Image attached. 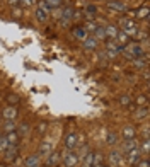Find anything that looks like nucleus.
Listing matches in <instances>:
<instances>
[{"label":"nucleus","instance_id":"nucleus-1","mask_svg":"<svg viewBox=\"0 0 150 167\" xmlns=\"http://www.w3.org/2000/svg\"><path fill=\"white\" fill-rule=\"evenodd\" d=\"M140 147L138 149H133V150H130V152H126L124 155H126V160H128V164L130 165H133V164H138V160H140Z\"/></svg>","mask_w":150,"mask_h":167},{"label":"nucleus","instance_id":"nucleus-2","mask_svg":"<svg viewBox=\"0 0 150 167\" xmlns=\"http://www.w3.org/2000/svg\"><path fill=\"white\" fill-rule=\"evenodd\" d=\"M2 118H4L5 121H14V119L17 118V108H15V106H9V108L2 113Z\"/></svg>","mask_w":150,"mask_h":167},{"label":"nucleus","instance_id":"nucleus-3","mask_svg":"<svg viewBox=\"0 0 150 167\" xmlns=\"http://www.w3.org/2000/svg\"><path fill=\"white\" fill-rule=\"evenodd\" d=\"M138 147H140V141L136 140V138H132V140H124V141H123V150H124V153L130 152V150H133V149H138Z\"/></svg>","mask_w":150,"mask_h":167},{"label":"nucleus","instance_id":"nucleus-4","mask_svg":"<svg viewBox=\"0 0 150 167\" xmlns=\"http://www.w3.org/2000/svg\"><path fill=\"white\" fill-rule=\"evenodd\" d=\"M77 160H79V157L73 155L72 152H65V153H63V164H65V165L72 167V165H75V164H77Z\"/></svg>","mask_w":150,"mask_h":167},{"label":"nucleus","instance_id":"nucleus-5","mask_svg":"<svg viewBox=\"0 0 150 167\" xmlns=\"http://www.w3.org/2000/svg\"><path fill=\"white\" fill-rule=\"evenodd\" d=\"M17 150H19L17 145H9L7 149H5V152H7V153H5V160H9V162H10V160L17 155Z\"/></svg>","mask_w":150,"mask_h":167},{"label":"nucleus","instance_id":"nucleus-6","mask_svg":"<svg viewBox=\"0 0 150 167\" xmlns=\"http://www.w3.org/2000/svg\"><path fill=\"white\" fill-rule=\"evenodd\" d=\"M5 138H7L9 145H17V143H19V138H21V135H19L17 131H10V133L5 135Z\"/></svg>","mask_w":150,"mask_h":167},{"label":"nucleus","instance_id":"nucleus-7","mask_svg":"<svg viewBox=\"0 0 150 167\" xmlns=\"http://www.w3.org/2000/svg\"><path fill=\"white\" fill-rule=\"evenodd\" d=\"M123 137H124V140H132V138H136V131H135V128H133V126H124V130H123Z\"/></svg>","mask_w":150,"mask_h":167},{"label":"nucleus","instance_id":"nucleus-8","mask_svg":"<svg viewBox=\"0 0 150 167\" xmlns=\"http://www.w3.org/2000/svg\"><path fill=\"white\" fill-rule=\"evenodd\" d=\"M65 145H67V149H73V147L77 145V135H73V133L67 135V138H65Z\"/></svg>","mask_w":150,"mask_h":167},{"label":"nucleus","instance_id":"nucleus-9","mask_svg":"<svg viewBox=\"0 0 150 167\" xmlns=\"http://www.w3.org/2000/svg\"><path fill=\"white\" fill-rule=\"evenodd\" d=\"M4 131H5V135L10 133V131H15V123L14 121H5L4 123Z\"/></svg>","mask_w":150,"mask_h":167},{"label":"nucleus","instance_id":"nucleus-10","mask_svg":"<svg viewBox=\"0 0 150 167\" xmlns=\"http://www.w3.org/2000/svg\"><path fill=\"white\" fill-rule=\"evenodd\" d=\"M38 164H39V157H38V155H33V157H29V159H27L26 165H27V167H38Z\"/></svg>","mask_w":150,"mask_h":167},{"label":"nucleus","instance_id":"nucleus-11","mask_svg":"<svg viewBox=\"0 0 150 167\" xmlns=\"http://www.w3.org/2000/svg\"><path fill=\"white\" fill-rule=\"evenodd\" d=\"M148 15V7H142L140 10H136V17L138 19H145Z\"/></svg>","mask_w":150,"mask_h":167},{"label":"nucleus","instance_id":"nucleus-12","mask_svg":"<svg viewBox=\"0 0 150 167\" xmlns=\"http://www.w3.org/2000/svg\"><path fill=\"white\" fill-rule=\"evenodd\" d=\"M118 33H120V31H118L114 26H107V27H106V34H107V36L116 38V36H118Z\"/></svg>","mask_w":150,"mask_h":167},{"label":"nucleus","instance_id":"nucleus-13","mask_svg":"<svg viewBox=\"0 0 150 167\" xmlns=\"http://www.w3.org/2000/svg\"><path fill=\"white\" fill-rule=\"evenodd\" d=\"M9 147V141L5 137H0V152H5V149Z\"/></svg>","mask_w":150,"mask_h":167},{"label":"nucleus","instance_id":"nucleus-14","mask_svg":"<svg viewBox=\"0 0 150 167\" xmlns=\"http://www.w3.org/2000/svg\"><path fill=\"white\" fill-rule=\"evenodd\" d=\"M7 102H9V104H10V106H15V104H17V102H19V97H17V96H15V94H10V96H9V97H7Z\"/></svg>","mask_w":150,"mask_h":167},{"label":"nucleus","instance_id":"nucleus-15","mask_svg":"<svg viewBox=\"0 0 150 167\" xmlns=\"http://www.w3.org/2000/svg\"><path fill=\"white\" fill-rule=\"evenodd\" d=\"M116 38L121 41V43H128V39H130V36H128V34H124V33H118Z\"/></svg>","mask_w":150,"mask_h":167},{"label":"nucleus","instance_id":"nucleus-16","mask_svg":"<svg viewBox=\"0 0 150 167\" xmlns=\"http://www.w3.org/2000/svg\"><path fill=\"white\" fill-rule=\"evenodd\" d=\"M92 160H94V153H87V159H85V165L84 167H91L92 165Z\"/></svg>","mask_w":150,"mask_h":167},{"label":"nucleus","instance_id":"nucleus-17","mask_svg":"<svg viewBox=\"0 0 150 167\" xmlns=\"http://www.w3.org/2000/svg\"><path fill=\"white\" fill-rule=\"evenodd\" d=\"M55 162H58V153H56V152H51V157L48 159V164L51 165V164H55Z\"/></svg>","mask_w":150,"mask_h":167},{"label":"nucleus","instance_id":"nucleus-18","mask_svg":"<svg viewBox=\"0 0 150 167\" xmlns=\"http://www.w3.org/2000/svg\"><path fill=\"white\" fill-rule=\"evenodd\" d=\"M143 150V153H148V138H145V141L142 143V149H140V152Z\"/></svg>","mask_w":150,"mask_h":167},{"label":"nucleus","instance_id":"nucleus-19","mask_svg":"<svg viewBox=\"0 0 150 167\" xmlns=\"http://www.w3.org/2000/svg\"><path fill=\"white\" fill-rule=\"evenodd\" d=\"M109 7H113V9H118V10H123V9H124V5H121V4H116V2H109Z\"/></svg>","mask_w":150,"mask_h":167},{"label":"nucleus","instance_id":"nucleus-20","mask_svg":"<svg viewBox=\"0 0 150 167\" xmlns=\"http://www.w3.org/2000/svg\"><path fill=\"white\" fill-rule=\"evenodd\" d=\"M138 111H140V113H135V118L140 119V118H143V116H147V109H145V108H143V109H138Z\"/></svg>","mask_w":150,"mask_h":167},{"label":"nucleus","instance_id":"nucleus-21","mask_svg":"<svg viewBox=\"0 0 150 167\" xmlns=\"http://www.w3.org/2000/svg\"><path fill=\"white\" fill-rule=\"evenodd\" d=\"M94 46H95V39H92L91 38V39L85 41V48H94Z\"/></svg>","mask_w":150,"mask_h":167},{"label":"nucleus","instance_id":"nucleus-22","mask_svg":"<svg viewBox=\"0 0 150 167\" xmlns=\"http://www.w3.org/2000/svg\"><path fill=\"white\" fill-rule=\"evenodd\" d=\"M75 36L80 38V39H84V38L87 36V33H85V31H82V29H79V31H75Z\"/></svg>","mask_w":150,"mask_h":167},{"label":"nucleus","instance_id":"nucleus-23","mask_svg":"<svg viewBox=\"0 0 150 167\" xmlns=\"http://www.w3.org/2000/svg\"><path fill=\"white\" fill-rule=\"evenodd\" d=\"M36 14H38V17H39V19H43V21H44V19H46V12H44L43 9H39V10H38Z\"/></svg>","mask_w":150,"mask_h":167},{"label":"nucleus","instance_id":"nucleus-24","mask_svg":"<svg viewBox=\"0 0 150 167\" xmlns=\"http://www.w3.org/2000/svg\"><path fill=\"white\" fill-rule=\"evenodd\" d=\"M48 5H51V7H56V5H60V0H46Z\"/></svg>","mask_w":150,"mask_h":167},{"label":"nucleus","instance_id":"nucleus-25","mask_svg":"<svg viewBox=\"0 0 150 167\" xmlns=\"http://www.w3.org/2000/svg\"><path fill=\"white\" fill-rule=\"evenodd\" d=\"M107 141L114 145V143H116V141H118V140H116V135H114V133H111V135H109V138H107Z\"/></svg>","mask_w":150,"mask_h":167},{"label":"nucleus","instance_id":"nucleus-26","mask_svg":"<svg viewBox=\"0 0 150 167\" xmlns=\"http://www.w3.org/2000/svg\"><path fill=\"white\" fill-rule=\"evenodd\" d=\"M120 101H121V104H130V97L128 96H123Z\"/></svg>","mask_w":150,"mask_h":167},{"label":"nucleus","instance_id":"nucleus-27","mask_svg":"<svg viewBox=\"0 0 150 167\" xmlns=\"http://www.w3.org/2000/svg\"><path fill=\"white\" fill-rule=\"evenodd\" d=\"M140 97V99H136V102H138V104H145L147 102V97L145 96H138Z\"/></svg>","mask_w":150,"mask_h":167},{"label":"nucleus","instance_id":"nucleus-28","mask_svg":"<svg viewBox=\"0 0 150 167\" xmlns=\"http://www.w3.org/2000/svg\"><path fill=\"white\" fill-rule=\"evenodd\" d=\"M44 130H46V125H44V123H41L39 128H38V131H39V133H44Z\"/></svg>","mask_w":150,"mask_h":167},{"label":"nucleus","instance_id":"nucleus-29","mask_svg":"<svg viewBox=\"0 0 150 167\" xmlns=\"http://www.w3.org/2000/svg\"><path fill=\"white\" fill-rule=\"evenodd\" d=\"M21 2H22L24 5H31V4H33V0H21Z\"/></svg>","mask_w":150,"mask_h":167},{"label":"nucleus","instance_id":"nucleus-30","mask_svg":"<svg viewBox=\"0 0 150 167\" xmlns=\"http://www.w3.org/2000/svg\"><path fill=\"white\" fill-rule=\"evenodd\" d=\"M138 165H140V167H148V162H147V160H143V162H140Z\"/></svg>","mask_w":150,"mask_h":167},{"label":"nucleus","instance_id":"nucleus-31","mask_svg":"<svg viewBox=\"0 0 150 167\" xmlns=\"http://www.w3.org/2000/svg\"><path fill=\"white\" fill-rule=\"evenodd\" d=\"M19 2H21V0H9V4H10V5H17Z\"/></svg>","mask_w":150,"mask_h":167}]
</instances>
